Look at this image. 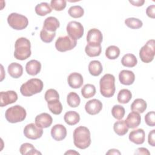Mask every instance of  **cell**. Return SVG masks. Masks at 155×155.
<instances>
[{"instance_id":"1","label":"cell","mask_w":155,"mask_h":155,"mask_svg":"<svg viewBox=\"0 0 155 155\" xmlns=\"http://www.w3.org/2000/svg\"><path fill=\"white\" fill-rule=\"evenodd\" d=\"M91 135L89 129L84 126L77 127L73 132V143L76 147L84 150L91 144Z\"/></svg>"},{"instance_id":"2","label":"cell","mask_w":155,"mask_h":155,"mask_svg":"<svg viewBox=\"0 0 155 155\" xmlns=\"http://www.w3.org/2000/svg\"><path fill=\"white\" fill-rule=\"evenodd\" d=\"M30 41L26 38H18L15 44L14 56L18 60L24 61L31 56Z\"/></svg>"},{"instance_id":"3","label":"cell","mask_w":155,"mask_h":155,"mask_svg":"<svg viewBox=\"0 0 155 155\" xmlns=\"http://www.w3.org/2000/svg\"><path fill=\"white\" fill-rule=\"evenodd\" d=\"M101 94L105 97H112L116 90L115 78L111 74H104L99 81Z\"/></svg>"},{"instance_id":"4","label":"cell","mask_w":155,"mask_h":155,"mask_svg":"<svg viewBox=\"0 0 155 155\" xmlns=\"http://www.w3.org/2000/svg\"><path fill=\"white\" fill-rule=\"evenodd\" d=\"M42 81L38 78H32L24 83L21 88L20 92L24 96H31L40 93L43 89Z\"/></svg>"},{"instance_id":"5","label":"cell","mask_w":155,"mask_h":155,"mask_svg":"<svg viewBox=\"0 0 155 155\" xmlns=\"http://www.w3.org/2000/svg\"><path fill=\"white\" fill-rule=\"evenodd\" d=\"M26 115L25 109L19 105L8 108L5 113L6 120L13 124L23 121L25 119Z\"/></svg>"},{"instance_id":"6","label":"cell","mask_w":155,"mask_h":155,"mask_svg":"<svg viewBox=\"0 0 155 155\" xmlns=\"http://www.w3.org/2000/svg\"><path fill=\"white\" fill-rule=\"evenodd\" d=\"M7 22L12 28L21 30L27 27L28 21L27 18L22 15L12 13L7 17Z\"/></svg>"},{"instance_id":"7","label":"cell","mask_w":155,"mask_h":155,"mask_svg":"<svg viewBox=\"0 0 155 155\" xmlns=\"http://www.w3.org/2000/svg\"><path fill=\"white\" fill-rule=\"evenodd\" d=\"M155 54V41L154 39L148 40L139 51V57L145 63L151 62Z\"/></svg>"},{"instance_id":"8","label":"cell","mask_w":155,"mask_h":155,"mask_svg":"<svg viewBox=\"0 0 155 155\" xmlns=\"http://www.w3.org/2000/svg\"><path fill=\"white\" fill-rule=\"evenodd\" d=\"M77 44L76 40L68 36L59 37L55 42V47L60 52H65L73 49Z\"/></svg>"},{"instance_id":"9","label":"cell","mask_w":155,"mask_h":155,"mask_svg":"<svg viewBox=\"0 0 155 155\" xmlns=\"http://www.w3.org/2000/svg\"><path fill=\"white\" fill-rule=\"evenodd\" d=\"M67 32L71 38L77 40L82 37L84 35V27L81 23L73 21L68 23L67 25Z\"/></svg>"},{"instance_id":"10","label":"cell","mask_w":155,"mask_h":155,"mask_svg":"<svg viewBox=\"0 0 155 155\" xmlns=\"http://www.w3.org/2000/svg\"><path fill=\"white\" fill-rule=\"evenodd\" d=\"M43 134V130L34 123L27 124L24 129V136L30 139L36 140L40 138Z\"/></svg>"},{"instance_id":"11","label":"cell","mask_w":155,"mask_h":155,"mask_svg":"<svg viewBox=\"0 0 155 155\" xmlns=\"http://www.w3.org/2000/svg\"><path fill=\"white\" fill-rule=\"evenodd\" d=\"M102 39V34L101 31L97 28L90 29L87 33V41L89 45L93 46L101 45Z\"/></svg>"},{"instance_id":"12","label":"cell","mask_w":155,"mask_h":155,"mask_svg":"<svg viewBox=\"0 0 155 155\" xmlns=\"http://www.w3.org/2000/svg\"><path fill=\"white\" fill-rule=\"evenodd\" d=\"M17 100L18 94L15 91L9 90L0 93V106L1 107L13 104Z\"/></svg>"},{"instance_id":"13","label":"cell","mask_w":155,"mask_h":155,"mask_svg":"<svg viewBox=\"0 0 155 155\" xmlns=\"http://www.w3.org/2000/svg\"><path fill=\"white\" fill-rule=\"evenodd\" d=\"M102 109V103L98 99H93L87 102L85 110L87 113L91 115L98 114Z\"/></svg>"},{"instance_id":"14","label":"cell","mask_w":155,"mask_h":155,"mask_svg":"<svg viewBox=\"0 0 155 155\" xmlns=\"http://www.w3.org/2000/svg\"><path fill=\"white\" fill-rule=\"evenodd\" d=\"M51 135L56 141L62 140L67 136V129L62 124H56L51 129Z\"/></svg>"},{"instance_id":"15","label":"cell","mask_w":155,"mask_h":155,"mask_svg":"<svg viewBox=\"0 0 155 155\" xmlns=\"http://www.w3.org/2000/svg\"><path fill=\"white\" fill-rule=\"evenodd\" d=\"M53 122V119L51 116L47 113H42L38 114L35 117V124L37 126L42 128H45L49 127Z\"/></svg>"},{"instance_id":"16","label":"cell","mask_w":155,"mask_h":155,"mask_svg":"<svg viewBox=\"0 0 155 155\" xmlns=\"http://www.w3.org/2000/svg\"><path fill=\"white\" fill-rule=\"evenodd\" d=\"M67 81L69 86L72 88H79L84 83L82 76L77 72H73L70 74L68 76Z\"/></svg>"},{"instance_id":"17","label":"cell","mask_w":155,"mask_h":155,"mask_svg":"<svg viewBox=\"0 0 155 155\" xmlns=\"http://www.w3.org/2000/svg\"><path fill=\"white\" fill-rule=\"evenodd\" d=\"M145 133L143 129L138 128L131 131L129 134V139L137 145L142 144L145 141Z\"/></svg>"},{"instance_id":"18","label":"cell","mask_w":155,"mask_h":155,"mask_svg":"<svg viewBox=\"0 0 155 155\" xmlns=\"http://www.w3.org/2000/svg\"><path fill=\"white\" fill-rule=\"evenodd\" d=\"M119 79L122 84L130 85L133 84L135 80V75L132 71L123 70L119 73Z\"/></svg>"},{"instance_id":"19","label":"cell","mask_w":155,"mask_h":155,"mask_svg":"<svg viewBox=\"0 0 155 155\" xmlns=\"http://www.w3.org/2000/svg\"><path fill=\"white\" fill-rule=\"evenodd\" d=\"M125 122L128 128H135L140 125L141 122V117L139 113L132 111L128 114Z\"/></svg>"},{"instance_id":"20","label":"cell","mask_w":155,"mask_h":155,"mask_svg":"<svg viewBox=\"0 0 155 155\" xmlns=\"http://www.w3.org/2000/svg\"><path fill=\"white\" fill-rule=\"evenodd\" d=\"M60 23L57 18L53 16L47 18L43 24V28L49 32H55L56 30L59 27Z\"/></svg>"},{"instance_id":"21","label":"cell","mask_w":155,"mask_h":155,"mask_svg":"<svg viewBox=\"0 0 155 155\" xmlns=\"http://www.w3.org/2000/svg\"><path fill=\"white\" fill-rule=\"evenodd\" d=\"M41 64L37 60H31L28 61L25 65L26 72L31 76L37 75L41 71Z\"/></svg>"},{"instance_id":"22","label":"cell","mask_w":155,"mask_h":155,"mask_svg":"<svg viewBox=\"0 0 155 155\" xmlns=\"http://www.w3.org/2000/svg\"><path fill=\"white\" fill-rule=\"evenodd\" d=\"M8 73L13 78H19L23 73V67L18 63L12 62L8 66Z\"/></svg>"},{"instance_id":"23","label":"cell","mask_w":155,"mask_h":155,"mask_svg":"<svg viewBox=\"0 0 155 155\" xmlns=\"http://www.w3.org/2000/svg\"><path fill=\"white\" fill-rule=\"evenodd\" d=\"M64 121L69 125H74L80 120V116L78 113L74 111H69L65 113Z\"/></svg>"},{"instance_id":"24","label":"cell","mask_w":155,"mask_h":155,"mask_svg":"<svg viewBox=\"0 0 155 155\" xmlns=\"http://www.w3.org/2000/svg\"><path fill=\"white\" fill-rule=\"evenodd\" d=\"M147 107V104L143 99H136L131 105V110L132 111L138 113H143Z\"/></svg>"},{"instance_id":"25","label":"cell","mask_w":155,"mask_h":155,"mask_svg":"<svg viewBox=\"0 0 155 155\" xmlns=\"http://www.w3.org/2000/svg\"><path fill=\"white\" fill-rule=\"evenodd\" d=\"M103 70L102 64L97 60L91 61L88 65V71L90 74L93 76H98Z\"/></svg>"},{"instance_id":"26","label":"cell","mask_w":155,"mask_h":155,"mask_svg":"<svg viewBox=\"0 0 155 155\" xmlns=\"http://www.w3.org/2000/svg\"><path fill=\"white\" fill-rule=\"evenodd\" d=\"M19 151L22 155H35L41 154V153L38 151L34 146L30 143H24L21 145Z\"/></svg>"},{"instance_id":"27","label":"cell","mask_w":155,"mask_h":155,"mask_svg":"<svg viewBox=\"0 0 155 155\" xmlns=\"http://www.w3.org/2000/svg\"><path fill=\"white\" fill-rule=\"evenodd\" d=\"M128 127L125 124V120H121L116 122L113 125L114 132L119 136L125 135L128 131Z\"/></svg>"},{"instance_id":"28","label":"cell","mask_w":155,"mask_h":155,"mask_svg":"<svg viewBox=\"0 0 155 155\" xmlns=\"http://www.w3.org/2000/svg\"><path fill=\"white\" fill-rule=\"evenodd\" d=\"M122 64L126 67H134L137 63L136 57L133 54H126L121 59Z\"/></svg>"},{"instance_id":"29","label":"cell","mask_w":155,"mask_h":155,"mask_svg":"<svg viewBox=\"0 0 155 155\" xmlns=\"http://www.w3.org/2000/svg\"><path fill=\"white\" fill-rule=\"evenodd\" d=\"M47 105L49 110L53 114L58 115L62 113V105L59 99L47 102Z\"/></svg>"},{"instance_id":"30","label":"cell","mask_w":155,"mask_h":155,"mask_svg":"<svg viewBox=\"0 0 155 155\" xmlns=\"http://www.w3.org/2000/svg\"><path fill=\"white\" fill-rule=\"evenodd\" d=\"M36 13L41 16H45L46 15L51 12V8L47 2H41L38 4L35 7Z\"/></svg>"},{"instance_id":"31","label":"cell","mask_w":155,"mask_h":155,"mask_svg":"<svg viewBox=\"0 0 155 155\" xmlns=\"http://www.w3.org/2000/svg\"><path fill=\"white\" fill-rule=\"evenodd\" d=\"M132 98V94L128 89H122L117 94V101L120 104H125Z\"/></svg>"},{"instance_id":"32","label":"cell","mask_w":155,"mask_h":155,"mask_svg":"<svg viewBox=\"0 0 155 155\" xmlns=\"http://www.w3.org/2000/svg\"><path fill=\"white\" fill-rule=\"evenodd\" d=\"M67 102L70 107L76 108L79 105L81 99L76 93L70 92L67 95Z\"/></svg>"},{"instance_id":"33","label":"cell","mask_w":155,"mask_h":155,"mask_svg":"<svg viewBox=\"0 0 155 155\" xmlns=\"http://www.w3.org/2000/svg\"><path fill=\"white\" fill-rule=\"evenodd\" d=\"M81 93L82 96L85 99L94 96L96 94L95 86L91 84H85L81 90Z\"/></svg>"},{"instance_id":"34","label":"cell","mask_w":155,"mask_h":155,"mask_svg":"<svg viewBox=\"0 0 155 155\" xmlns=\"http://www.w3.org/2000/svg\"><path fill=\"white\" fill-rule=\"evenodd\" d=\"M120 49L115 45L108 47L105 50V56L109 59H116L120 55Z\"/></svg>"},{"instance_id":"35","label":"cell","mask_w":155,"mask_h":155,"mask_svg":"<svg viewBox=\"0 0 155 155\" xmlns=\"http://www.w3.org/2000/svg\"><path fill=\"white\" fill-rule=\"evenodd\" d=\"M102 51L101 45L93 46L87 44L85 48L86 54L90 57H96L101 54Z\"/></svg>"},{"instance_id":"36","label":"cell","mask_w":155,"mask_h":155,"mask_svg":"<svg viewBox=\"0 0 155 155\" xmlns=\"http://www.w3.org/2000/svg\"><path fill=\"white\" fill-rule=\"evenodd\" d=\"M68 13L71 17L79 18L84 15V10L80 5H73L69 8Z\"/></svg>"},{"instance_id":"37","label":"cell","mask_w":155,"mask_h":155,"mask_svg":"<svg viewBox=\"0 0 155 155\" xmlns=\"http://www.w3.org/2000/svg\"><path fill=\"white\" fill-rule=\"evenodd\" d=\"M125 25L131 29H138L142 27L143 23L141 20L136 18H129L125 20Z\"/></svg>"},{"instance_id":"38","label":"cell","mask_w":155,"mask_h":155,"mask_svg":"<svg viewBox=\"0 0 155 155\" xmlns=\"http://www.w3.org/2000/svg\"><path fill=\"white\" fill-rule=\"evenodd\" d=\"M125 113V108L123 106L120 105H115L111 109L112 116L116 119H122Z\"/></svg>"},{"instance_id":"39","label":"cell","mask_w":155,"mask_h":155,"mask_svg":"<svg viewBox=\"0 0 155 155\" xmlns=\"http://www.w3.org/2000/svg\"><path fill=\"white\" fill-rule=\"evenodd\" d=\"M56 36L55 32H49L45 29L42 28L40 32L41 39L45 43L51 42Z\"/></svg>"},{"instance_id":"40","label":"cell","mask_w":155,"mask_h":155,"mask_svg":"<svg viewBox=\"0 0 155 155\" xmlns=\"http://www.w3.org/2000/svg\"><path fill=\"white\" fill-rule=\"evenodd\" d=\"M67 2L65 0H51L50 6L56 11H62L66 7Z\"/></svg>"},{"instance_id":"41","label":"cell","mask_w":155,"mask_h":155,"mask_svg":"<svg viewBox=\"0 0 155 155\" xmlns=\"http://www.w3.org/2000/svg\"><path fill=\"white\" fill-rule=\"evenodd\" d=\"M44 97L47 102H49L56 99H59V95L56 90L50 88L46 91Z\"/></svg>"},{"instance_id":"42","label":"cell","mask_w":155,"mask_h":155,"mask_svg":"<svg viewBox=\"0 0 155 155\" xmlns=\"http://www.w3.org/2000/svg\"><path fill=\"white\" fill-rule=\"evenodd\" d=\"M145 122L150 127H154L155 125V114L154 111L148 112L145 116Z\"/></svg>"},{"instance_id":"43","label":"cell","mask_w":155,"mask_h":155,"mask_svg":"<svg viewBox=\"0 0 155 155\" xmlns=\"http://www.w3.org/2000/svg\"><path fill=\"white\" fill-rule=\"evenodd\" d=\"M146 14L148 17L154 19L155 18V5H151L148 6L146 9Z\"/></svg>"},{"instance_id":"44","label":"cell","mask_w":155,"mask_h":155,"mask_svg":"<svg viewBox=\"0 0 155 155\" xmlns=\"http://www.w3.org/2000/svg\"><path fill=\"white\" fill-rule=\"evenodd\" d=\"M155 130H151L148 136V142L152 147L155 146Z\"/></svg>"},{"instance_id":"45","label":"cell","mask_w":155,"mask_h":155,"mask_svg":"<svg viewBox=\"0 0 155 155\" xmlns=\"http://www.w3.org/2000/svg\"><path fill=\"white\" fill-rule=\"evenodd\" d=\"M135 154H148L150 155V153L148 151V150L147 148H143V147H141V148H138L136 149L135 153Z\"/></svg>"},{"instance_id":"46","label":"cell","mask_w":155,"mask_h":155,"mask_svg":"<svg viewBox=\"0 0 155 155\" xmlns=\"http://www.w3.org/2000/svg\"><path fill=\"white\" fill-rule=\"evenodd\" d=\"M129 2L131 3L134 6L140 7L144 4L145 1L144 0H137V1H130V0Z\"/></svg>"},{"instance_id":"47","label":"cell","mask_w":155,"mask_h":155,"mask_svg":"<svg viewBox=\"0 0 155 155\" xmlns=\"http://www.w3.org/2000/svg\"><path fill=\"white\" fill-rule=\"evenodd\" d=\"M120 152L116 149H110L108 152L106 153V154H120Z\"/></svg>"},{"instance_id":"48","label":"cell","mask_w":155,"mask_h":155,"mask_svg":"<svg viewBox=\"0 0 155 155\" xmlns=\"http://www.w3.org/2000/svg\"><path fill=\"white\" fill-rule=\"evenodd\" d=\"M65 154H79V153L74 150H70L68 151H67V152H65L64 153Z\"/></svg>"}]
</instances>
